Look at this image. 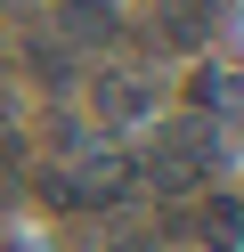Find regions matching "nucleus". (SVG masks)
I'll list each match as a JSON object with an SVG mask.
<instances>
[{"label": "nucleus", "instance_id": "nucleus-4", "mask_svg": "<svg viewBox=\"0 0 244 252\" xmlns=\"http://www.w3.org/2000/svg\"><path fill=\"white\" fill-rule=\"evenodd\" d=\"M211 33V0H155V41L163 49H195Z\"/></svg>", "mask_w": 244, "mask_h": 252}, {"label": "nucleus", "instance_id": "nucleus-2", "mask_svg": "<svg viewBox=\"0 0 244 252\" xmlns=\"http://www.w3.org/2000/svg\"><path fill=\"white\" fill-rule=\"evenodd\" d=\"M90 106H98L106 122H139L146 106H155V82H146L139 65H106V73L90 82Z\"/></svg>", "mask_w": 244, "mask_h": 252}, {"label": "nucleus", "instance_id": "nucleus-1", "mask_svg": "<svg viewBox=\"0 0 244 252\" xmlns=\"http://www.w3.org/2000/svg\"><path fill=\"white\" fill-rule=\"evenodd\" d=\"M220 163H228V147H220L211 122H171V130L146 147V187H155V195H195Z\"/></svg>", "mask_w": 244, "mask_h": 252}, {"label": "nucleus", "instance_id": "nucleus-5", "mask_svg": "<svg viewBox=\"0 0 244 252\" xmlns=\"http://www.w3.org/2000/svg\"><path fill=\"white\" fill-rule=\"evenodd\" d=\"M195 106L204 114H244V73L236 65H204L195 73Z\"/></svg>", "mask_w": 244, "mask_h": 252}, {"label": "nucleus", "instance_id": "nucleus-6", "mask_svg": "<svg viewBox=\"0 0 244 252\" xmlns=\"http://www.w3.org/2000/svg\"><path fill=\"white\" fill-rule=\"evenodd\" d=\"M25 65L41 73L49 90H57V82H73V49H65V41H49V33H25Z\"/></svg>", "mask_w": 244, "mask_h": 252}, {"label": "nucleus", "instance_id": "nucleus-3", "mask_svg": "<svg viewBox=\"0 0 244 252\" xmlns=\"http://www.w3.org/2000/svg\"><path fill=\"white\" fill-rule=\"evenodd\" d=\"M187 236L211 244V252H236V244H244V195H204L195 220H187Z\"/></svg>", "mask_w": 244, "mask_h": 252}]
</instances>
